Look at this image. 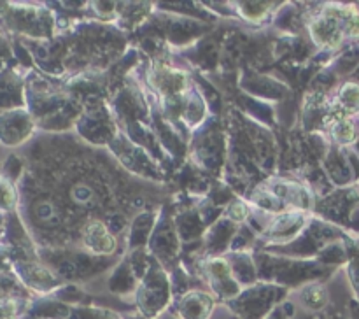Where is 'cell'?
<instances>
[{
    "mask_svg": "<svg viewBox=\"0 0 359 319\" xmlns=\"http://www.w3.org/2000/svg\"><path fill=\"white\" fill-rule=\"evenodd\" d=\"M18 305L9 298H0V319H16Z\"/></svg>",
    "mask_w": 359,
    "mask_h": 319,
    "instance_id": "obj_1",
    "label": "cell"
}]
</instances>
